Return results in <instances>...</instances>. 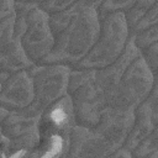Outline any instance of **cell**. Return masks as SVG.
<instances>
[{"label": "cell", "instance_id": "obj_10", "mask_svg": "<svg viewBox=\"0 0 158 158\" xmlns=\"http://www.w3.org/2000/svg\"><path fill=\"white\" fill-rule=\"evenodd\" d=\"M156 125L152 121L147 104L143 101L135 111V122L126 137L123 147L133 153V151L152 133Z\"/></svg>", "mask_w": 158, "mask_h": 158}, {"label": "cell", "instance_id": "obj_6", "mask_svg": "<svg viewBox=\"0 0 158 158\" xmlns=\"http://www.w3.org/2000/svg\"><path fill=\"white\" fill-rule=\"evenodd\" d=\"M70 72V65L60 63H36L31 67L35 100L30 107L43 115L49 106L68 95Z\"/></svg>", "mask_w": 158, "mask_h": 158}, {"label": "cell", "instance_id": "obj_23", "mask_svg": "<svg viewBox=\"0 0 158 158\" xmlns=\"http://www.w3.org/2000/svg\"><path fill=\"white\" fill-rule=\"evenodd\" d=\"M154 1H156V0H138L136 5L139 6V7H143V9H148Z\"/></svg>", "mask_w": 158, "mask_h": 158}, {"label": "cell", "instance_id": "obj_17", "mask_svg": "<svg viewBox=\"0 0 158 158\" xmlns=\"http://www.w3.org/2000/svg\"><path fill=\"white\" fill-rule=\"evenodd\" d=\"M78 0H44L42 4H40V6L49 15H53L69 9Z\"/></svg>", "mask_w": 158, "mask_h": 158}, {"label": "cell", "instance_id": "obj_20", "mask_svg": "<svg viewBox=\"0 0 158 158\" xmlns=\"http://www.w3.org/2000/svg\"><path fill=\"white\" fill-rule=\"evenodd\" d=\"M142 54H143L147 64L149 65V68L156 73L158 70V54L154 53V52H152V51H149V49L143 51Z\"/></svg>", "mask_w": 158, "mask_h": 158}, {"label": "cell", "instance_id": "obj_8", "mask_svg": "<svg viewBox=\"0 0 158 158\" xmlns=\"http://www.w3.org/2000/svg\"><path fill=\"white\" fill-rule=\"evenodd\" d=\"M1 106L10 110L28 107L35 100V85L30 69L11 73L9 78L0 83Z\"/></svg>", "mask_w": 158, "mask_h": 158}, {"label": "cell", "instance_id": "obj_19", "mask_svg": "<svg viewBox=\"0 0 158 158\" xmlns=\"http://www.w3.org/2000/svg\"><path fill=\"white\" fill-rule=\"evenodd\" d=\"M16 12V0H0V17Z\"/></svg>", "mask_w": 158, "mask_h": 158}, {"label": "cell", "instance_id": "obj_5", "mask_svg": "<svg viewBox=\"0 0 158 158\" xmlns=\"http://www.w3.org/2000/svg\"><path fill=\"white\" fill-rule=\"evenodd\" d=\"M94 72L95 69H79L72 67L68 86L75 122L88 127L99 123L101 112L106 107L95 88Z\"/></svg>", "mask_w": 158, "mask_h": 158}, {"label": "cell", "instance_id": "obj_11", "mask_svg": "<svg viewBox=\"0 0 158 158\" xmlns=\"http://www.w3.org/2000/svg\"><path fill=\"white\" fill-rule=\"evenodd\" d=\"M131 38L133 40L136 47L141 52H143L158 42V25H153L137 32H133L131 33Z\"/></svg>", "mask_w": 158, "mask_h": 158}, {"label": "cell", "instance_id": "obj_9", "mask_svg": "<svg viewBox=\"0 0 158 158\" xmlns=\"http://www.w3.org/2000/svg\"><path fill=\"white\" fill-rule=\"evenodd\" d=\"M41 114L33 111L30 106L20 110H11L9 116L0 121L1 135L7 138H16L41 130Z\"/></svg>", "mask_w": 158, "mask_h": 158}, {"label": "cell", "instance_id": "obj_3", "mask_svg": "<svg viewBox=\"0 0 158 158\" xmlns=\"http://www.w3.org/2000/svg\"><path fill=\"white\" fill-rule=\"evenodd\" d=\"M100 19L101 28L95 44L73 68L101 69L115 63L123 53L131 36L125 12H110Z\"/></svg>", "mask_w": 158, "mask_h": 158}, {"label": "cell", "instance_id": "obj_26", "mask_svg": "<svg viewBox=\"0 0 158 158\" xmlns=\"http://www.w3.org/2000/svg\"><path fill=\"white\" fill-rule=\"evenodd\" d=\"M156 73H158V70H157V72H156Z\"/></svg>", "mask_w": 158, "mask_h": 158}, {"label": "cell", "instance_id": "obj_21", "mask_svg": "<svg viewBox=\"0 0 158 158\" xmlns=\"http://www.w3.org/2000/svg\"><path fill=\"white\" fill-rule=\"evenodd\" d=\"M79 2H81L83 5H86V6H90V7H94V9H98L102 5V2L105 0H78Z\"/></svg>", "mask_w": 158, "mask_h": 158}, {"label": "cell", "instance_id": "obj_16", "mask_svg": "<svg viewBox=\"0 0 158 158\" xmlns=\"http://www.w3.org/2000/svg\"><path fill=\"white\" fill-rule=\"evenodd\" d=\"M158 25V0H156L146 11L144 16L141 19V21L137 23V26L131 31V33L137 32L139 30H143L146 27Z\"/></svg>", "mask_w": 158, "mask_h": 158}, {"label": "cell", "instance_id": "obj_7", "mask_svg": "<svg viewBox=\"0 0 158 158\" xmlns=\"http://www.w3.org/2000/svg\"><path fill=\"white\" fill-rule=\"evenodd\" d=\"M26 28L22 35V46L33 63L42 62L53 49L56 36L51 27V15L37 4L25 2Z\"/></svg>", "mask_w": 158, "mask_h": 158}, {"label": "cell", "instance_id": "obj_2", "mask_svg": "<svg viewBox=\"0 0 158 158\" xmlns=\"http://www.w3.org/2000/svg\"><path fill=\"white\" fill-rule=\"evenodd\" d=\"M135 111L105 107L98 125L88 127L75 123L70 131L65 156L111 157L123 147L135 122Z\"/></svg>", "mask_w": 158, "mask_h": 158}, {"label": "cell", "instance_id": "obj_13", "mask_svg": "<svg viewBox=\"0 0 158 158\" xmlns=\"http://www.w3.org/2000/svg\"><path fill=\"white\" fill-rule=\"evenodd\" d=\"M17 11L15 14L0 17V47L6 46L15 36Z\"/></svg>", "mask_w": 158, "mask_h": 158}, {"label": "cell", "instance_id": "obj_24", "mask_svg": "<svg viewBox=\"0 0 158 158\" xmlns=\"http://www.w3.org/2000/svg\"><path fill=\"white\" fill-rule=\"evenodd\" d=\"M16 1H20V2H27V4H42L44 0H16Z\"/></svg>", "mask_w": 158, "mask_h": 158}, {"label": "cell", "instance_id": "obj_15", "mask_svg": "<svg viewBox=\"0 0 158 158\" xmlns=\"http://www.w3.org/2000/svg\"><path fill=\"white\" fill-rule=\"evenodd\" d=\"M144 102L148 106L152 121L157 126L158 125V73H154V83H153L152 90H151L149 95L147 96V99L144 100Z\"/></svg>", "mask_w": 158, "mask_h": 158}, {"label": "cell", "instance_id": "obj_18", "mask_svg": "<svg viewBox=\"0 0 158 158\" xmlns=\"http://www.w3.org/2000/svg\"><path fill=\"white\" fill-rule=\"evenodd\" d=\"M147 9H143V7H139L137 5H135L133 7H131L130 10H127L125 12V17H126V21H127V25H128V28H130V32L137 26V23L141 21V19L144 16Z\"/></svg>", "mask_w": 158, "mask_h": 158}, {"label": "cell", "instance_id": "obj_4", "mask_svg": "<svg viewBox=\"0 0 158 158\" xmlns=\"http://www.w3.org/2000/svg\"><path fill=\"white\" fill-rule=\"evenodd\" d=\"M154 83V72L141 53L123 72L117 86L107 100L106 107L136 110L149 95Z\"/></svg>", "mask_w": 158, "mask_h": 158}, {"label": "cell", "instance_id": "obj_14", "mask_svg": "<svg viewBox=\"0 0 158 158\" xmlns=\"http://www.w3.org/2000/svg\"><path fill=\"white\" fill-rule=\"evenodd\" d=\"M138 0H105L102 5L99 7L100 17L110 14V12H126L131 7H133L137 4Z\"/></svg>", "mask_w": 158, "mask_h": 158}, {"label": "cell", "instance_id": "obj_25", "mask_svg": "<svg viewBox=\"0 0 158 158\" xmlns=\"http://www.w3.org/2000/svg\"><path fill=\"white\" fill-rule=\"evenodd\" d=\"M148 49H149V51H152V52H154V53H157V54H158V42H157V43H156V44H154V46H152V47H151V48H148Z\"/></svg>", "mask_w": 158, "mask_h": 158}, {"label": "cell", "instance_id": "obj_22", "mask_svg": "<svg viewBox=\"0 0 158 158\" xmlns=\"http://www.w3.org/2000/svg\"><path fill=\"white\" fill-rule=\"evenodd\" d=\"M111 157H126V158H128V157H133V153H132L131 151H128L127 148L121 147V148L117 149Z\"/></svg>", "mask_w": 158, "mask_h": 158}, {"label": "cell", "instance_id": "obj_1", "mask_svg": "<svg viewBox=\"0 0 158 158\" xmlns=\"http://www.w3.org/2000/svg\"><path fill=\"white\" fill-rule=\"evenodd\" d=\"M49 22L56 43L52 52L40 63L77 65L90 52L101 28L99 10L79 1L62 12L51 15Z\"/></svg>", "mask_w": 158, "mask_h": 158}, {"label": "cell", "instance_id": "obj_12", "mask_svg": "<svg viewBox=\"0 0 158 158\" xmlns=\"http://www.w3.org/2000/svg\"><path fill=\"white\" fill-rule=\"evenodd\" d=\"M133 157L158 158V125L152 133L133 151Z\"/></svg>", "mask_w": 158, "mask_h": 158}]
</instances>
